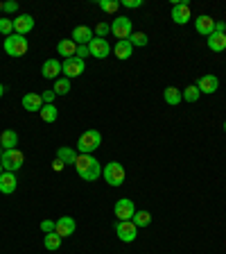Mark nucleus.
Masks as SVG:
<instances>
[{"label":"nucleus","instance_id":"f257e3e1","mask_svg":"<svg viewBox=\"0 0 226 254\" xmlns=\"http://www.w3.org/2000/svg\"><path fill=\"white\" fill-rule=\"evenodd\" d=\"M75 170L84 182H95L97 177H102V166L93 154H77Z\"/></svg>","mask_w":226,"mask_h":254},{"label":"nucleus","instance_id":"f03ea898","mask_svg":"<svg viewBox=\"0 0 226 254\" xmlns=\"http://www.w3.org/2000/svg\"><path fill=\"white\" fill-rule=\"evenodd\" d=\"M102 177H104V182L109 186H113V189H118V186L125 184V166L120 164V161H109V164L102 168Z\"/></svg>","mask_w":226,"mask_h":254},{"label":"nucleus","instance_id":"7ed1b4c3","mask_svg":"<svg viewBox=\"0 0 226 254\" xmlns=\"http://www.w3.org/2000/svg\"><path fill=\"white\" fill-rule=\"evenodd\" d=\"M100 145H102V134L97 132V129H86L77 141V152L79 154H93Z\"/></svg>","mask_w":226,"mask_h":254},{"label":"nucleus","instance_id":"20e7f679","mask_svg":"<svg viewBox=\"0 0 226 254\" xmlns=\"http://www.w3.org/2000/svg\"><path fill=\"white\" fill-rule=\"evenodd\" d=\"M0 164L7 173H16V170H21L23 164H25V154L21 152L18 148H11V150H5L2 157H0Z\"/></svg>","mask_w":226,"mask_h":254},{"label":"nucleus","instance_id":"39448f33","mask_svg":"<svg viewBox=\"0 0 226 254\" xmlns=\"http://www.w3.org/2000/svg\"><path fill=\"white\" fill-rule=\"evenodd\" d=\"M30 50V43L25 37H18V34H11L5 39V53L9 57H23V55Z\"/></svg>","mask_w":226,"mask_h":254},{"label":"nucleus","instance_id":"423d86ee","mask_svg":"<svg viewBox=\"0 0 226 254\" xmlns=\"http://www.w3.org/2000/svg\"><path fill=\"white\" fill-rule=\"evenodd\" d=\"M111 32H113V37H118V41H127V39L134 34L132 18H127V16H116L113 23H111Z\"/></svg>","mask_w":226,"mask_h":254},{"label":"nucleus","instance_id":"0eeeda50","mask_svg":"<svg viewBox=\"0 0 226 254\" xmlns=\"http://www.w3.org/2000/svg\"><path fill=\"white\" fill-rule=\"evenodd\" d=\"M116 236L122 243H134L138 238V227L132 220H118L116 222Z\"/></svg>","mask_w":226,"mask_h":254},{"label":"nucleus","instance_id":"6e6552de","mask_svg":"<svg viewBox=\"0 0 226 254\" xmlns=\"http://www.w3.org/2000/svg\"><path fill=\"white\" fill-rule=\"evenodd\" d=\"M84 70H86V62L84 59H79V57L63 59V64H61V73H63V77H68V79L79 77Z\"/></svg>","mask_w":226,"mask_h":254},{"label":"nucleus","instance_id":"1a4fd4ad","mask_svg":"<svg viewBox=\"0 0 226 254\" xmlns=\"http://www.w3.org/2000/svg\"><path fill=\"white\" fill-rule=\"evenodd\" d=\"M172 21L177 23V25H185V23H190V18H192V14H190V5L188 0L185 2H179V0H174L172 2Z\"/></svg>","mask_w":226,"mask_h":254},{"label":"nucleus","instance_id":"9d476101","mask_svg":"<svg viewBox=\"0 0 226 254\" xmlns=\"http://www.w3.org/2000/svg\"><path fill=\"white\" fill-rule=\"evenodd\" d=\"M113 213H116L118 220H132L134 213H136V204L129 197H120L116 202V206H113Z\"/></svg>","mask_w":226,"mask_h":254},{"label":"nucleus","instance_id":"9b49d317","mask_svg":"<svg viewBox=\"0 0 226 254\" xmlns=\"http://www.w3.org/2000/svg\"><path fill=\"white\" fill-rule=\"evenodd\" d=\"M89 53H90V57H95V59H106L111 55V43L106 41V39L95 37L93 41L89 43Z\"/></svg>","mask_w":226,"mask_h":254},{"label":"nucleus","instance_id":"f8f14e48","mask_svg":"<svg viewBox=\"0 0 226 254\" xmlns=\"http://www.w3.org/2000/svg\"><path fill=\"white\" fill-rule=\"evenodd\" d=\"M54 232L61 238H68L77 232V222H75V218L63 216V218H59V220H54Z\"/></svg>","mask_w":226,"mask_h":254},{"label":"nucleus","instance_id":"ddd939ff","mask_svg":"<svg viewBox=\"0 0 226 254\" xmlns=\"http://www.w3.org/2000/svg\"><path fill=\"white\" fill-rule=\"evenodd\" d=\"M195 30L197 34H201V37H211L213 32H215V18L208 14H201L195 18Z\"/></svg>","mask_w":226,"mask_h":254},{"label":"nucleus","instance_id":"4468645a","mask_svg":"<svg viewBox=\"0 0 226 254\" xmlns=\"http://www.w3.org/2000/svg\"><path fill=\"white\" fill-rule=\"evenodd\" d=\"M32 30H34V18L30 14H18L14 18V34L25 37L27 32H32Z\"/></svg>","mask_w":226,"mask_h":254},{"label":"nucleus","instance_id":"2eb2a0df","mask_svg":"<svg viewBox=\"0 0 226 254\" xmlns=\"http://www.w3.org/2000/svg\"><path fill=\"white\" fill-rule=\"evenodd\" d=\"M70 39H73L77 46H89V43L95 39V32L90 30L89 25H77L73 30V34H70Z\"/></svg>","mask_w":226,"mask_h":254},{"label":"nucleus","instance_id":"dca6fc26","mask_svg":"<svg viewBox=\"0 0 226 254\" xmlns=\"http://www.w3.org/2000/svg\"><path fill=\"white\" fill-rule=\"evenodd\" d=\"M197 89L204 95H213L220 89V77H217V75H204V77H199V82H197Z\"/></svg>","mask_w":226,"mask_h":254},{"label":"nucleus","instance_id":"f3484780","mask_svg":"<svg viewBox=\"0 0 226 254\" xmlns=\"http://www.w3.org/2000/svg\"><path fill=\"white\" fill-rule=\"evenodd\" d=\"M23 109L30 111V114H37L43 109V98L41 93H25L23 95Z\"/></svg>","mask_w":226,"mask_h":254},{"label":"nucleus","instance_id":"a211bd4d","mask_svg":"<svg viewBox=\"0 0 226 254\" xmlns=\"http://www.w3.org/2000/svg\"><path fill=\"white\" fill-rule=\"evenodd\" d=\"M16 186H18V180H16V173H2L0 175V193L2 195H11L16 190Z\"/></svg>","mask_w":226,"mask_h":254},{"label":"nucleus","instance_id":"6ab92c4d","mask_svg":"<svg viewBox=\"0 0 226 254\" xmlns=\"http://www.w3.org/2000/svg\"><path fill=\"white\" fill-rule=\"evenodd\" d=\"M57 53H59V57H63V59L75 57V55H77V43H75L73 39H61V41L57 43Z\"/></svg>","mask_w":226,"mask_h":254},{"label":"nucleus","instance_id":"aec40b11","mask_svg":"<svg viewBox=\"0 0 226 254\" xmlns=\"http://www.w3.org/2000/svg\"><path fill=\"white\" fill-rule=\"evenodd\" d=\"M41 73H43L45 79H59V73H61V64H59V59H45Z\"/></svg>","mask_w":226,"mask_h":254},{"label":"nucleus","instance_id":"412c9836","mask_svg":"<svg viewBox=\"0 0 226 254\" xmlns=\"http://www.w3.org/2000/svg\"><path fill=\"white\" fill-rule=\"evenodd\" d=\"M132 53H134V46L129 39H127V41H118L116 46H113V55H116L118 59H122V62L132 57Z\"/></svg>","mask_w":226,"mask_h":254},{"label":"nucleus","instance_id":"4be33fe9","mask_svg":"<svg viewBox=\"0 0 226 254\" xmlns=\"http://www.w3.org/2000/svg\"><path fill=\"white\" fill-rule=\"evenodd\" d=\"M18 145V134L14 129H5V132L0 134V148L2 150H11Z\"/></svg>","mask_w":226,"mask_h":254},{"label":"nucleus","instance_id":"5701e85b","mask_svg":"<svg viewBox=\"0 0 226 254\" xmlns=\"http://www.w3.org/2000/svg\"><path fill=\"white\" fill-rule=\"evenodd\" d=\"M163 100L168 102V105L177 107L183 102V95H181V89H177V86H168V89L163 91Z\"/></svg>","mask_w":226,"mask_h":254},{"label":"nucleus","instance_id":"b1692460","mask_svg":"<svg viewBox=\"0 0 226 254\" xmlns=\"http://www.w3.org/2000/svg\"><path fill=\"white\" fill-rule=\"evenodd\" d=\"M57 159L63 161V164H73L75 166V161H77V150L68 148V145H61V148H57Z\"/></svg>","mask_w":226,"mask_h":254},{"label":"nucleus","instance_id":"393cba45","mask_svg":"<svg viewBox=\"0 0 226 254\" xmlns=\"http://www.w3.org/2000/svg\"><path fill=\"white\" fill-rule=\"evenodd\" d=\"M208 48H211L213 53H224L226 50V34H217V32H213L211 37H208Z\"/></svg>","mask_w":226,"mask_h":254},{"label":"nucleus","instance_id":"a878e982","mask_svg":"<svg viewBox=\"0 0 226 254\" xmlns=\"http://www.w3.org/2000/svg\"><path fill=\"white\" fill-rule=\"evenodd\" d=\"M61 243H63V238L59 236L57 232H50V234L43 236V248L50 250V252H57V250L61 248Z\"/></svg>","mask_w":226,"mask_h":254},{"label":"nucleus","instance_id":"bb28decb","mask_svg":"<svg viewBox=\"0 0 226 254\" xmlns=\"http://www.w3.org/2000/svg\"><path fill=\"white\" fill-rule=\"evenodd\" d=\"M132 222L136 225L138 229H140V227H149V225H152V213H149V211H138V209H136Z\"/></svg>","mask_w":226,"mask_h":254},{"label":"nucleus","instance_id":"cd10ccee","mask_svg":"<svg viewBox=\"0 0 226 254\" xmlns=\"http://www.w3.org/2000/svg\"><path fill=\"white\" fill-rule=\"evenodd\" d=\"M39 114H41V121H45V123H57V118H59V109L54 105H43V109Z\"/></svg>","mask_w":226,"mask_h":254},{"label":"nucleus","instance_id":"c85d7f7f","mask_svg":"<svg viewBox=\"0 0 226 254\" xmlns=\"http://www.w3.org/2000/svg\"><path fill=\"white\" fill-rule=\"evenodd\" d=\"M52 91H54V95H68V93H70V79H68V77L54 79Z\"/></svg>","mask_w":226,"mask_h":254},{"label":"nucleus","instance_id":"c756f323","mask_svg":"<svg viewBox=\"0 0 226 254\" xmlns=\"http://www.w3.org/2000/svg\"><path fill=\"white\" fill-rule=\"evenodd\" d=\"M181 95H183L185 102H197V100L201 98V93H199V89H197V84L185 86V91H181Z\"/></svg>","mask_w":226,"mask_h":254},{"label":"nucleus","instance_id":"7c9ffc66","mask_svg":"<svg viewBox=\"0 0 226 254\" xmlns=\"http://www.w3.org/2000/svg\"><path fill=\"white\" fill-rule=\"evenodd\" d=\"M97 7L102 11H106V14H116L120 9V2L118 0H97Z\"/></svg>","mask_w":226,"mask_h":254},{"label":"nucleus","instance_id":"2f4dec72","mask_svg":"<svg viewBox=\"0 0 226 254\" xmlns=\"http://www.w3.org/2000/svg\"><path fill=\"white\" fill-rule=\"evenodd\" d=\"M129 41H132L134 48H145L149 43V37L145 34V32H134L132 37H129Z\"/></svg>","mask_w":226,"mask_h":254},{"label":"nucleus","instance_id":"473e14b6","mask_svg":"<svg viewBox=\"0 0 226 254\" xmlns=\"http://www.w3.org/2000/svg\"><path fill=\"white\" fill-rule=\"evenodd\" d=\"M11 32H14V21L11 18H0V34L11 37Z\"/></svg>","mask_w":226,"mask_h":254},{"label":"nucleus","instance_id":"72a5a7b5","mask_svg":"<svg viewBox=\"0 0 226 254\" xmlns=\"http://www.w3.org/2000/svg\"><path fill=\"white\" fill-rule=\"evenodd\" d=\"M109 32H111L109 23H97V25H95V37H97V39H104Z\"/></svg>","mask_w":226,"mask_h":254},{"label":"nucleus","instance_id":"f704fd0d","mask_svg":"<svg viewBox=\"0 0 226 254\" xmlns=\"http://www.w3.org/2000/svg\"><path fill=\"white\" fill-rule=\"evenodd\" d=\"M2 11H7V14H16V11H18V2H16V0H7Z\"/></svg>","mask_w":226,"mask_h":254},{"label":"nucleus","instance_id":"c9c22d12","mask_svg":"<svg viewBox=\"0 0 226 254\" xmlns=\"http://www.w3.org/2000/svg\"><path fill=\"white\" fill-rule=\"evenodd\" d=\"M120 5L127 7V9H138V7H142V0H125Z\"/></svg>","mask_w":226,"mask_h":254},{"label":"nucleus","instance_id":"e433bc0d","mask_svg":"<svg viewBox=\"0 0 226 254\" xmlns=\"http://www.w3.org/2000/svg\"><path fill=\"white\" fill-rule=\"evenodd\" d=\"M41 98H43V105H54V91H45V93H41Z\"/></svg>","mask_w":226,"mask_h":254},{"label":"nucleus","instance_id":"4c0bfd02","mask_svg":"<svg viewBox=\"0 0 226 254\" xmlns=\"http://www.w3.org/2000/svg\"><path fill=\"white\" fill-rule=\"evenodd\" d=\"M41 232L43 234L54 232V220H41Z\"/></svg>","mask_w":226,"mask_h":254},{"label":"nucleus","instance_id":"58836bf2","mask_svg":"<svg viewBox=\"0 0 226 254\" xmlns=\"http://www.w3.org/2000/svg\"><path fill=\"white\" fill-rule=\"evenodd\" d=\"M89 46H77V55H75V57H79V59H84L86 62V57H89Z\"/></svg>","mask_w":226,"mask_h":254},{"label":"nucleus","instance_id":"ea45409f","mask_svg":"<svg viewBox=\"0 0 226 254\" xmlns=\"http://www.w3.org/2000/svg\"><path fill=\"white\" fill-rule=\"evenodd\" d=\"M215 32L217 34H226V23L224 21H215Z\"/></svg>","mask_w":226,"mask_h":254},{"label":"nucleus","instance_id":"a19ab883","mask_svg":"<svg viewBox=\"0 0 226 254\" xmlns=\"http://www.w3.org/2000/svg\"><path fill=\"white\" fill-rule=\"evenodd\" d=\"M63 166H66V164H63V161H59V159H54V161H52V170H57V173H61Z\"/></svg>","mask_w":226,"mask_h":254},{"label":"nucleus","instance_id":"79ce46f5","mask_svg":"<svg viewBox=\"0 0 226 254\" xmlns=\"http://www.w3.org/2000/svg\"><path fill=\"white\" fill-rule=\"evenodd\" d=\"M2 95H5V84L0 82V98H2Z\"/></svg>","mask_w":226,"mask_h":254},{"label":"nucleus","instance_id":"37998d69","mask_svg":"<svg viewBox=\"0 0 226 254\" xmlns=\"http://www.w3.org/2000/svg\"><path fill=\"white\" fill-rule=\"evenodd\" d=\"M2 9H5V2H2V0H0V11H2Z\"/></svg>","mask_w":226,"mask_h":254},{"label":"nucleus","instance_id":"c03bdc74","mask_svg":"<svg viewBox=\"0 0 226 254\" xmlns=\"http://www.w3.org/2000/svg\"><path fill=\"white\" fill-rule=\"evenodd\" d=\"M2 173H5V168H2V164H0V175H2Z\"/></svg>","mask_w":226,"mask_h":254},{"label":"nucleus","instance_id":"a18cd8bd","mask_svg":"<svg viewBox=\"0 0 226 254\" xmlns=\"http://www.w3.org/2000/svg\"><path fill=\"white\" fill-rule=\"evenodd\" d=\"M2 152H5V150H2V148H0V157H2Z\"/></svg>","mask_w":226,"mask_h":254},{"label":"nucleus","instance_id":"49530a36","mask_svg":"<svg viewBox=\"0 0 226 254\" xmlns=\"http://www.w3.org/2000/svg\"><path fill=\"white\" fill-rule=\"evenodd\" d=\"M224 132H226V121H224Z\"/></svg>","mask_w":226,"mask_h":254}]
</instances>
